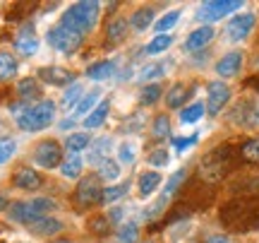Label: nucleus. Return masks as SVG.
<instances>
[{
    "instance_id": "nucleus-1",
    "label": "nucleus",
    "mask_w": 259,
    "mask_h": 243,
    "mask_svg": "<svg viewBox=\"0 0 259 243\" xmlns=\"http://www.w3.org/2000/svg\"><path fill=\"white\" fill-rule=\"evenodd\" d=\"M221 222L233 231H247L259 224V195H247L240 200H231L221 207Z\"/></svg>"
},
{
    "instance_id": "nucleus-2",
    "label": "nucleus",
    "mask_w": 259,
    "mask_h": 243,
    "mask_svg": "<svg viewBox=\"0 0 259 243\" xmlns=\"http://www.w3.org/2000/svg\"><path fill=\"white\" fill-rule=\"evenodd\" d=\"M99 17H101V3H96V0H79V3H72L60 15V24L77 31V34H82V37H87L89 31L96 29Z\"/></svg>"
},
{
    "instance_id": "nucleus-3",
    "label": "nucleus",
    "mask_w": 259,
    "mask_h": 243,
    "mask_svg": "<svg viewBox=\"0 0 259 243\" xmlns=\"http://www.w3.org/2000/svg\"><path fill=\"white\" fill-rule=\"evenodd\" d=\"M56 121V103L51 99H41L36 103H29L15 116V123L22 132H41L51 128Z\"/></svg>"
},
{
    "instance_id": "nucleus-4",
    "label": "nucleus",
    "mask_w": 259,
    "mask_h": 243,
    "mask_svg": "<svg viewBox=\"0 0 259 243\" xmlns=\"http://www.w3.org/2000/svg\"><path fill=\"white\" fill-rule=\"evenodd\" d=\"M56 210V200L53 197H34V200H17L8 207L10 222L22 226H31L38 222L41 217H48Z\"/></svg>"
},
{
    "instance_id": "nucleus-5",
    "label": "nucleus",
    "mask_w": 259,
    "mask_h": 243,
    "mask_svg": "<svg viewBox=\"0 0 259 243\" xmlns=\"http://www.w3.org/2000/svg\"><path fill=\"white\" fill-rule=\"evenodd\" d=\"M233 166V147L231 145H221L211 150L209 154H204V159L199 161V173L204 181L209 183H219L223 176H228V171Z\"/></svg>"
},
{
    "instance_id": "nucleus-6",
    "label": "nucleus",
    "mask_w": 259,
    "mask_h": 243,
    "mask_svg": "<svg viewBox=\"0 0 259 243\" xmlns=\"http://www.w3.org/2000/svg\"><path fill=\"white\" fill-rule=\"evenodd\" d=\"M103 181L96 173H87V176L79 178V183L74 186L72 200L77 210H92V207L101 205V197H103Z\"/></svg>"
},
{
    "instance_id": "nucleus-7",
    "label": "nucleus",
    "mask_w": 259,
    "mask_h": 243,
    "mask_svg": "<svg viewBox=\"0 0 259 243\" xmlns=\"http://www.w3.org/2000/svg\"><path fill=\"white\" fill-rule=\"evenodd\" d=\"M46 44L51 48H56L58 53L72 56V53H77V51L82 48L84 37H82V34H77V31H72V29L63 27V24L58 22L56 27H51L46 31Z\"/></svg>"
},
{
    "instance_id": "nucleus-8",
    "label": "nucleus",
    "mask_w": 259,
    "mask_h": 243,
    "mask_svg": "<svg viewBox=\"0 0 259 243\" xmlns=\"http://www.w3.org/2000/svg\"><path fill=\"white\" fill-rule=\"evenodd\" d=\"M63 145L56 140V137H46V140L36 142V147L31 150V159H34V164L41 168H60V164H63Z\"/></svg>"
},
{
    "instance_id": "nucleus-9",
    "label": "nucleus",
    "mask_w": 259,
    "mask_h": 243,
    "mask_svg": "<svg viewBox=\"0 0 259 243\" xmlns=\"http://www.w3.org/2000/svg\"><path fill=\"white\" fill-rule=\"evenodd\" d=\"M238 8H242L240 0H209L197 10V19L204 22V24H211L216 19H223L226 15H231L233 10Z\"/></svg>"
},
{
    "instance_id": "nucleus-10",
    "label": "nucleus",
    "mask_w": 259,
    "mask_h": 243,
    "mask_svg": "<svg viewBox=\"0 0 259 243\" xmlns=\"http://www.w3.org/2000/svg\"><path fill=\"white\" fill-rule=\"evenodd\" d=\"M46 183V178L38 173L34 166H27V164H22V166L15 168V173H12V186L17 188V190H27V193H34V190H41Z\"/></svg>"
},
{
    "instance_id": "nucleus-11",
    "label": "nucleus",
    "mask_w": 259,
    "mask_h": 243,
    "mask_svg": "<svg viewBox=\"0 0 259 243\" xmlns=\"http://www.w3.org/2000/svg\"><path fill=\"white\" fill-rule=\"evenodd\" d=\"M228 101H231V87L226 82H209V87H206V113L219 116Z\"/></svg>"
},
{
    "instance_id": "nucleus-12",
    "label": "nucleus",
    "mask_w": 259,
    "mask_h": 243,
    "mask_svg": "<svg viewBox=\"0 0 259 243\" xmlns=\"http://www.w3.org/2000/svg\"><path fill=\"white\" fill-rule=\"evenodd\" d=\"M36 77L41 80L44 84H51V87H70V84H74V80H77V75L74 73H70L67 67H60V65H44L38 67Z\"/></svg>"
},
{
    "instance_id": "nucleus-13",
    "label": "nucleus",
    "mask_w": 259,
    "mask_h": 243,
    "mask_svg": "<svg viewBox=\"0 0 259 243\" xmlns=\"http://www.w3.org/2000/svg\"><path fill=\"white\" fill-rule=\"evenodd\" d=\"M254 24H257V17H254L252 12H242V15H235V17L228 22L226 34H228L231 41H242V39H247L252 34Z\"/></svg>"
},
{
    "instance_id": "nucleus-14",
    "label": "nucleus",
    "mask_w": 259,
    "mask_h": 243,
    "mask_svg": "<svg viewBox=\"0 0 259 243\" xmlns=\"http://www.w3.org/2000/svg\"><path fill=\"white\" fill-rule=\"evenodd\" d=\"M213 37H216V29L211 24H202V27L192 29L185 39V51L187 53H194V51H202L206 44H211Z\"/></svg>"
},
{
    "instance_id": "nucleus-15",
    "label": "nucleus",
    "mask_w": 259,
    "mask_h": 243,
    "mask_svg": "<svg viewBox=\"0 0 259 243\" xmlns=\"http://www.w3.org/2000/svg\"><path fill=\"white\" fill-rule=\"evenodd\" d=\"M242 67V53L240 51H228L226 56H221L219 60H216V73H219V77H223V80H228V77H235L238 73H240Z\"/></svg>"
},
{
    "instance_id": "nucleus-16",
    "label": "nucleus",
    "mask_w": 259,
    "mask_h": 243,
    "mask_svg": "<svg viewBox=\"0 0 259 243\" xmlns=\"http://www.w3.org/2000/svg\"><path fill=\"white\" fill-rule=\"evenodd\" d=\"M130 37V19L115 15V17L106 24V44L108 46H118Z\"/></svg>"
},
{
    "instance_id": "nucleus-17",
    "label": "nucleus",
    "mask_w": 259,
    "mask_h": 243,
    "mask_svg": "<svg viewBox=\"0 0 259 243\" xmlns=\"http://www.w3.org/2000/svg\"><path fill=\"white\" fill-rule=\"evenodd\" d=\"M111 150H113V137L111 135H101V137H96V140L92 142L89 154H87V161L94 164V166H99L103 159L111 157Z\"/></svg>"
},
{
    "instance_id": "nucleus-18",
    "label": "nucleus",
    "mask_w": 259,
    "mask_h": 243,
    "mask_svg": "<svg viewBox=\"0 0 259 243\" xmlns=\"http://www.w3.org/2000/svg\"><path fill=\"white\" fill-rule=\"evenodd\" d=\"M31 234H36V236H44V238H53V236H58L60 231L65 229V224L58 219V217H41L38 222H34L31 226H27Z\"/></svg>"
},
{
    "instance_id": "nucleus-19",
    "label": "nucleus",
    "mask_w": 259,
    "mask_h": 243,
    "mask_svg": "<svg viewBox=\"0 0 259 243\" xmlns=\"http://www.w3.org/2000/svg\"><path fill=\"white\" fill-rule=\"evenodd\" d=\"M192 92L194 89L190 87V84L176 82L166 94V106L168 109H185V103H187V99L192 96Z\"/></svg>"
},
{
    "instance_id": "nucleus-20",
    "label": "nucleus",
    "mask_w": 259,
    "mask_h": 243,
    "mask_svg": "<svg viewBox=\"0 0 259 243\" xmlns=\"http://www.w3.org/2000/svg\"><path fill=\"white\" fill-rule=\"evenodd\" d=\"M15 51L19 56H36L38 51V39L29 27H24L15 39Z\"/></svg>"
},
{
    "instance_id": "nucleus-21",
    "label": "nucleus",
    "mask_w": 259,
    "mask_h": 243,
    "mask_svg": "<svg viewBox=\"0 0 259 243\" xmlns=\"http://www.w3.org/2000/svg\"><path fill=\"white\" fill-rule=\"evenodd\" d=\"M154 17H156V10L151 8V5H144V8L135 10V12L130 15V27L135 29L137 34H142V31H147V29L154 24Z\"/></svg>"
},
{
    "instance_id": "nucleus-22",
    "label": "nucleus",
    "mask_w": 259,
    "mask_h": 243,
    "mask_svg": "<svg viewBox=\"0 0 259 243\" xmlns=\"http://www.w3.org/2000/svg\"><path fill=\"white\" fill-rule=\"evenodd\" d=\"M84 75L89 80H94V82H103V80L115 75V60H108V58L106 60H96V63H92L84 70Z\"/></svg>"
},
{
    "instance_id": "nucleus-23",
    "label": "nucleus",
    "mask_w": 259,
    "mask_h": 243,
    "mask_svg": "<svg viewBox=\"0 0 259 243\" xmlns=\"http://www.w3.org/2000/svg\"><path fill=\"white\" fill-rule=\"evenodd\" d=\"M17 96L27 103H36L41 101V87H38L34 77H24V80L17 82Z\"/></svg>"
},
{
    "instance_id": "nucleus-24",
    "label": "nucleus",
    "mask_w": 259,
    "mask_h": 243,
    "mask_svg": "<svg viewBox=\"0 0 259 243\" xmlns=\"http://www.w3.org/2000/svg\"><path fill=\"white\" fill-rule=\"evenodd\" d=\"M92 135L87 130H79V132H72L67 140H65V150L67 154H82V152H89L92 147Z\"/></svg>"
},
{
    "instance_id": "nucleus-25",
    "label": "nucleus",
    "mask_w": 259,
    "mask_h": 243,
    "mask_svg": "<svg viewBox=\"0 0 259 243\" xmlns=\"http://www.w3.org/2000/svg\"><path fill=\"white\" fill-rule=\"evenodd\" d=\"M108 111H111V99H103V101L99 103L87 118H84V128H87V132L101 128L103 123H106V118H108Z\"/></svg>"
},
{
    "instance_id": "nucleus-26",
    "label": "nucleus",
    "mask_w": 259,
    "mask_h": 243,
    "mask_svg": "<svg viewBox=\"0 0 259 243\" xmlns=\"http://www.w3.org/2000/svg\"><path fill=\"white\" fill-rule=\"evenodd\" d=\"M163 183V178L158 171H144V173H139L137 178V188H139V195L142 197H149L151 193H156V188Z\"/></svg>"
},
{
    "instance_id": "nucleus-27",
    "label": "nucleus",
    "mask_w": 259,
    "mask_h": 243,
    "mask_svg": "<svg viewBox=\"0 0 259 243\" xmlns=\"http://www.w3.org/2000/svg\"><path fill=\"white\" fill-rule=\"evenodd\" d=\"M82 171H84V159L79 154H67L63 159V164H60V173L65 178H70V181L82 178Z\"/></svg>"
},
{
    "instance_id": "nucleus-28",
    "label": "nucleus",
    "mask_w": 259,
    "mask_h": 243,
    "mask_svg": "<svg viewBox=\"0 0 259 243\" xmlns=\"http://www.w3.org/2000/svg\"><path fill=\"white\" fill-rule=\"evenodd\" d=\"M19 63L17 58L8 53V51H0V82H10L12 77L17 75Z\"/></svg>"
},
{
    "instance_id": "nucleus-29",
    "label": "nucleus",
    "mask_w": 259,
    "mask_h": 243,
    "mask_svg": "<svg viewBox=\"0 0 259 243\" xmlns=\"http://www.w3.org/2000/svg\"><path fill=\"white\" fill-rule=\"evenodd\" d=\"M96 176L101 178V181H106V183H113V181H118L120 178V164H118V159H103L99 166H96Z\"/></svg>"
},
{
    "instance_id": "nucleus-30",
    "label": "nucleus",
    "mask_w": 259,
    "mask_h": 243,
    "mask_svg": "<svg viewBox=\"0 0 259 243\" xmlns=\"http://www.w3.org/2000/svg\"><path fill=\"white\" fill-rule=\"evenodd\" d=\"M99 99H101V89H99V87H94L92 92H87L82 96V101L77 103V109H74V116H89V113L94 111V109H96V106H99Z\"/></svg>"
},
{
    "instance_id": "nucleus-31",
    "label": "nucleus",
    "mask_w": 259,
    "mask_h": 243,
    "mask_svg": "<svg viewBox=\"0 0 259 243\" xmlns=\"http://www.w3.org/2000/svg\"><path fill=\"white\" fill-rule=\"evenodd\" d=\"M130 193V181L127 183H118V186H106L103 188V197H101V205H115L118 200H122V197Z\"/></svg>"
},
{
    "instance_id": "nucleus-32",
    "label": "nucleus",
    "mask_w": 259,
    "mask_h": 243,
    "mask_svg": "<svg viewBox=\"0 0 259 243\" xmlns=\"http://www.w3.org/2000/svg\"><path fill=\"white\" fill-rule=\"evenodd\" d=\"M161 94H163V87L158 82L144 84V87L139 89V106H154V103L161 99Z\"/></svg>"
},
{
    "instance_id": "nucleus-33",
    "label": "nucleus",
    "mask_w": 259,
    "mask_h": 243,
    "mask_svg": "<svg viewBox=\"0 0 259 243\" xmlns=\"http://www.w3.org/2000/svg\"><path fill=\"white\" fill-rule=\"evenodd\" d=\"M170 46H173V37H170V34H158V37H154L147 46H144V53H147V56H158V53L168 51Z\"/></svg>"
},
{
    "instance_id": "nucleus-34",
    "label": "nucleus",
    "mask_w": 259,
    "mask_h": 243,
    "mask_svg": "<svg viewBox=\"0 0 259 243\" xmlns=\"http://www.w3.org/2000/svg\"><path fill=\"white\" fill-rule=\"evenodd\" d=\"M168 135H170V118H168V113H158L151 121V137L154 140H166Z\"/></svg>"
},
{
    "instance_id": "nucleus-35",
    "label": "nucleus",
    "mask_w": 259,
    "mask_h": 243,
    "mask_svg": "<svg viewBox=\"0 0 259 243\" xmlns=\"http://www.w3.org/2000/svg\"><path fill=\"white\" fill-rule=\"evenodd\" d=\"M82 96H84V87L79 82H74L70 84L67 89L63 92V99H60V103H63V109H77V103L82 101Z\"/></svg>"
},
{
    "instance_id": "nucleus-36",
    "label": "nucleus",
    "mask_w": 259,
    "mask_h": 243,
    "mask_svg": "<svg viewBox=\"0 0 259 243\" xmlns=\"http://www.w3.org/2000/svg\"><path fill=\"white\" fill-rule=\"evenodd\" d=\"M178 19H180V10H170V12H166L163 17H158L156 22H154V31L158 34H168V29H173L178 24Z\"/></svg>"
},
{
    "instance_id": "nucleus-37",
    "label": "nucleus",
    "mask_w": 259,
    "mask_h": 243,
    "mask_svg": "<svg viewBox=\"0 0 259 243\" xmlns=\"http://www.w3.org/2000/svg\"><path fill=\"white\" fill-rule=\"evenodd\" d=\"M235 193H245V195H257L259 193V173H252V176H242L235 186H233Z\"/></svg>"
},
{
    "instance_id": "nucleus-38",
    "label": "nucleus",
    "mask_w": 259,
    "mask_h": 243,
    "mask_svg": "<svg viewBox=\"0 0 259 243\" xmlns=\"http://www.w3.org/2000/svg\"><path fill=\"white\" fill-rule=\"evenodd\" d=\"M118 241L120 243H139V224L137 222H122V226H118Z\"/></svg>"
},
{
    "instance_id": "nucleus-39",
    "label": "nucleus",
    "mask_w": 259,
    "mask_h": 243,
    "mask_svg": "<svg viewBox=\"0 0 259 243\" xmlns=\"http://www.w3.org/2000/svg\"><path fill=\"white\" fill-rule=\"evenodd\" d=\"M15 154H17V140L10 135H0V166L8 164Z\"/></svg>"
},
{
    "instance_id": "nucleus-40",
    "label": "nucleus",
    "mask_w": 259,
    "mask_h": 243,
    "mask_svg": "<svg viewBox=\"0 0 259 243\" xmlns=\"http://www.w3.org/2000/svg\"><path fill=\"white\" fill-rule=\"evenodd\" d=\"M240 157L250 164H259V137H252V140H245L240 145Z\"/></svg>"
},
{
    "instance_id": "nucleus-41",
    "label": "nucleus",
    "mask_w": 259,
    "mask_h": 243,
    "mask_svg": "<svg viewBox=\"0 0 259 243\" xmlns=\"http://www.w3.org/2000/svg\"><path fill=\"white\" fill-rule=\"evenodd\" d=\"M204 111H206V103L194 101V103H190V106H185V109L180 111V121L183 123H197L204 116Z\"/></svg>"
},
{
    "instance_id": "nucleus-42",
    "label": "nucleus",
    "mask_w": 259,
    "mask_h": 243,
    "mask_svg": "<svg viewBox=\"0 0 259 243\" xmlns=\"http://www.w3.org/2000/svg\"><path fill=\"white\" fill-rule=\"evenodd\" d=\"M166 73V65L163 63H151V65H144V70L139 73V80L144 84H151L154 80H158V77Z\"/></svg>"
},
{
    "instance_id": "nucleus-43",
    "label": "nucleus",
    "mask_w": 259,
    "mask_h": 243,
    "mask_svg": "<svg viewBox=\"0 0 259 243\" xmlns=\"http://www.w3.org/2000/svg\"><path fill=\"white\" fill-rule=\"evenodd\" d=\"M111 222L106 219V217H94L92 222H89V231H92L94 236H108L111 234Z\"/></svg>"
},
{
    "instance_id": "nucleus-44",
    "label": "nucleus",
    "mask_w": 259,
    "mask_h": 243,
    "mask_svg": "<svg viewBox=\"0 0 259 243\" xmlns=\"http://www.w3.org/2000/svg\"><path fill=\"white\" fill-rule=\"evenodd\" d=\"M147 161L151 164V166H156V168L168 166V164H170V154H168V150H163V147H158V150L149 152Z\"/></svg>"
},
{
    "instance_id": "nucleus-45",
    "label": "nucleus",
    "mask_w": 259,
    "mask_h": 243,
    "mask_svg": "<svg viewBox=\"0 0 259 243\" xmlns=\"http://www.w3.org/2000/svg\"><path fill=\"white\" fill-rule=\"evenodd\" d=\"M106 219L111 222V226H122V219H125V207L122 205H113L108 212H106Z\"/></svg>"
},
{
    "instance_id": "nucleus-46",
    "label": "nucleus",
    "mask_w": 259,
    "mask_h": 243,
    "mask_svg": "<svg viewBox=\"0 0 259 243\" xmlns=\"http://www.w3.org/2000/svg\"><path fill=\"white\" fill-rule=\"evenodd\" d=\"M135 161V150L130 142H122L118 147V164H132Z\"/></svg>"
},
{
    "instance_id": "nucleus-47",
    "label": "nucleus",
    "mask_w": 259,
    "mask_h": 243,
    "mask_svg": "<svg viewBox=\"0 0 259 243\" xmlns=\"http://www.w3.org/2000/svg\"><path fill=\"white\" fill-rule=\"evenodd\" d=\"M197 140H199V135H190V137H173V147H176V152H185L187 147H192Z\"/></svg>"
},
{
    "instance_id": "nucleus-48",
    "label": "nucleus",
    "mask_w": 259,
    "mask_h": 243,
    "mask_svg": "<svg viewBox=\"0 0 259 243\" xmlns=\"http://www.w3.org/2000/svg\"><path fill=\"white\" fill-rule=\"evenodd\" d=\"M204 243H233L228 236H223V234H213V236H209Z\"/></svg>"
},
{
    "instance_id": "nucleus-49",
    "label": "nucleus",
    "mask_w": 259,
    "mask_h": 243,
    "mask_svg": "<svg viewBox=\"0 0 259 243\" xmlns=\"http://www.w3.org/2000/svg\"><path fill=\"white\" fill-rule=\"evenodd\" d=\"M10 205H12V202L8 200V195H3V193H0V215H3V212H8Z\"/></svg>"
},
{
    "instance_id": "nucleus-50",
    "label": "nucleus",
    "mask_w": 259,
    "mask_h": 243,
    "mask_svg": "<svg viewBox=\"0 0 259 243\" xmlns=\"http://www.w3.org/2000/svg\"><path fill=\"white\" fill-rule=\"evenodd\" d=\"M72 125H74V118H63V121H60V125H58V128H60V130H70Z\"/></svg>"
},
{
    "instance_id": "nucleus-51",
    "label": "nucleus",
    "mask_w": 259,
    "mask_h": 243,
    "mask_svg": "<svg viewBox=\"0 0 259 243\" xmlns=\"http://www.w3.org/2000/svg\"><path fill=\"white\" fill-rule=\"evenodd\" d=\"M60 243H67V241H60Z\"/></svg>"
}]
</instances>
